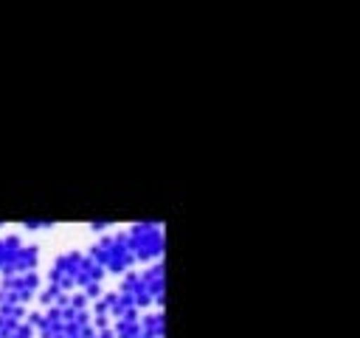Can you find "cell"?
<instances>
[{"label":"cell","mask_w":360,"mask_h":338,"mask_svg":"<svg viewBox=\"0 0 360 338\" xmlns=\"http://www.w3.org/2000/svg\"><path fill=\"white\" fill-rule=\"evenodd\" d=\"M73 293H82L87 301H96L104 293V270L87 256V251H65L51 262L48 282L39 290V304L51 307Z\"/></svg>","instance_id":"obj_1"},{"label":"cell","mask_w":360,"mask_h":338,"mask_svg":"<svg viewBox=\"0 0 360 338\" xmlns=\"http://www.w3.org/2000/svg\"><path fill=\"white\" fill-rule=\"evenodd\" d=\"M37 338H90L93 318L90 301L82 293H73L51 307L28 313Z\"/></svg>","instance_id":"obj_2"},{"label":"cell","mask_w":360,"mask_h":338,"mask_svg":"<svg viewBox=\"0 0 360 338\" xmlns=\"http://www.w3.org/2000/svg\"><path fill=\"white\" fill-rule=\"evenodd\" d=\"M115 290L138 313L158 310V307H163V296H166V265L152 262L141 270H129V273L121 276Z\"/></svg>","instance_id":"obj_3"},{"label":"cell","mask_w":360,"mask_h":338,"mask_svg":"<svg viewBox=\"0 0 360 338\" xmlns=\"http://www.w3.org/2000/svg\"><path fill=\"white\" fill-rule=\"evenodd\" d=\"M87 256L104 270V276L107 273L110 276H124V273H129L135 268V259L129 254V245H127V234L124 231H107V234H101L90 245Z\"/></svg>","instance_id":"obj_4"},{"label":"cell","mask_w":360,"mask_h":338,"mask_svg":"<svg viewBox=\"0 0 360 338\" xmlns=\"http://www.w3.org/2000/svg\"><path fill=\"white\" fill-rule=\"evenodd\" d=\"M127 234V245H129V254L138 262L143 265H152V262H163V251H166V231H163V223L158 220H141V223H132L129 228H124Z\"/></svg>","instance_id":"obj_5"},{"label":"cell","mask_w":360,"mask_h":338,"mask_svg":"<svg viewBox=\"0 0 360 338\" xmlns=\"http://www.w3.org/2000/svg\"><path fill=\"white\" fill-rule=\"evenodd\" d=\"M39 268V245L22 242L20 234L0 231V276L31 273Z\"/></svg>","instance_id":"obj_6"},{"label":"cell","mask_w":360,"mask_h":338,"mask_svg":"<svg viewBox=\"0 0 360 338\" xmlns=\"http://www.w3.org/2000/svg\"><path fill=\"white\" fill-rule=\"evenodd\" d=\"M39 290H42V276L37 270L0 276V310L25 313V307L39 296Z\"/></svg>","instance_id":"obj_7"},{"label":"cell","mask_w":360,"mask_h":338,"mask_svg":"<svg viewBox=\"0 0 360 338\" xmlns=\"http://www.w3.org/2000/svg\"><path fill=\"white\" fill-rule=\"evenodd\" d=\"M115 338H163L166 335V315L163 310H129L112 324Z\"/></svg>","instance_id":"obj_8"},{"label":"cell","mask_w":360,"mask_h":338,"mask_svg":"<svg viewBox=\"0 0 360 338\" xmlns=\"http://www.w3.org/2000/svg\"><path fill=\"white\" fill-rule=\"evenodd\" d=\"M132 307L124 301V296L118 290H104L96 301H90V318H93V324H104V327H112Z\"/></svg>","instance_id":"obj_9"},{"label":"cell","mask_w":360,"mask_h":338,"mask_svg":"<svg viewBox=\"0 0 360 338\" xmlns=\"http://www.w3.org/2000/svg\"><path fill=\"white\" fill-rule=\"evenodd\" d=\"M0 338H37L28 313L0 310Z\"/></svg>","instance_id":"obj_10"},{"label":"cell","mask_w":360,"mask_h":338,"mask_svg":"<svg viewBox=\"0 0 360 338\" xmlns=\"http://www.w3.org/2000/svg\"><path fill=\"white\" fill-rule=\"evenodd\" d=\"M22 228L25 231H45V228H53V223L51 220H25Z\"/></svg>","instance_id":"obj_11"},{"label":"cell","mask_w":360,"mask_h":338,"mask_svg":"<svg viewBox=\"0 0 360 338\" xmlns=\"http://www.w3.org/2000/svg\"><path fill=\"white\" fill-rule=\"evenodd\" d=\"M90 338H115V332H112V327H104V324H93V330H90Z\"/></svg>","instance_id":"obj_12"},{"label":"cell","mask_w":360,"mask_h":338,"mask_svg":"<svg viewBox=\"0 0 360 338\" xmlns=\"http://www.w3.org/2000/svg\"><path fill=\"white\" fill-rule=\"evenodd\" d=\"M0 231H3V223H0Z\"/></svg>","instance_id":"obj_13"}]
</instances>
